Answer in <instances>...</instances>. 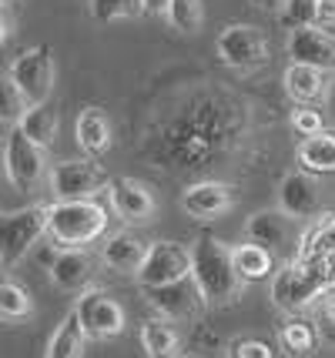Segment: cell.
<instances>
[{
    "label": "cell",
    "mask_w": 335,
    "mask_h": 358,
    "mask_svg": "<svg viewBox=\"0 0 335 358\" xmlns=\"http://www.w3.org/2000/svg\"><path fill=\"white\" fill-rule=\"evenodd\" d=\"M108 211L91 201H54L48 204V234L57 248H84L104 238Z\"/></svg>",
    "instance_id": "obj_4"
},
{
    "label": "cell",
    "mask_w": 335,
    "mask_h": 358,
    "mask_svg": "<svg viewBox=\"0 0 335 358\" xmlns=\"http://www.w3.org/2000/svg\"><path fill=\"white\" fill-rule=\"evenodd\" d=\"M295 218L285 215L282 208H262L252 218L245 221V238L252 245H262L269 248L271 255H285L292 262V255L299 258V248H295Z\"/></svg>",
    "instance_id": "obj_11"
},
{
    "label": "cell",
    "mask_w": 335,
    "mask_h": 358,
    "mask_svg": "<svg viewBox=\"0 0 335 358\" xmlns=\"http://www.w3.org/2000/svg\"><path fill=\"white\" fill-rule=\"evenodd\" d=\"M74 134H78V148L87 157H101L111 151L114 144V127L111 117L101 108H84L78 114V124H74Z\"/></svg>",
    "instance_id": "obj_20"
},
{
    "label": "cell",
    "mask_w": 335,
    "mask_h": 358,
    "mask_svg": "<svg viewBox=\"0 0 335 358\" xmlns=\"http://www.w3.org/2000/svg\"><path fill=\"white\" fill-rule=\"evenodd\" d=\"M84 342H87V331L80 325L78 312H71L57 325V331L50 335L48 342V355L44 358H84Z\"/></svg>",
    "instance_id": "obj_24"
},
{
    "label": "cell",
    "mask_w": 335,
    "mask_h": 358,
    "mask_svg": "<svg viewBox=\"0 0 335 358\" xmlns=\"http://www.w3.org/2000/svg\"><path fill=\"white\" fill-rule=\"evenodd\" d=\"M319 27H335V0H322V7H319Z\"/></svg>",
    "instance_id": "obj_35"
},
{
    "label": "cell",
    "mask_w": 335,
    "mask_h": 358,
    "mask_svg": "<svg viewBox=\"0 0 335 358\" xmlns=\"http://www.w3.org/2000/svg\"><path fill=\"white\" fill-rule=\"evenodd\" d=\"M282 345H285V352H292V355H308L319 345V331L308 325V322H302V318H292L282 328Z\"/></svg>",
    "instance_id": "obj_29"
},
{
    "label": "cell",
    "mask_w": 335,
    "mask_h": 358,
    "mask_svg": "<svg viewBox=\"0 0 335 358\" xmlns=\"http://www.w3.org/2000/svg\"><path fill=\"white\" fill-rule=\"evenodd\" d=\"M188 248H192V281L198 285L208 308L235 305L241 292H245V281H241L238 268H235L231 245H224L211 234H201Z\"/></svg>",
    "instance_id": "obj_2"
},
{
    "label": "cell",
    "mask_w": 335,
    "mask_h": 358,
    "mask_svg": "<svg viewBox=\"0 0 335 358\" xmlns=\"http://www.w3.org/2000/svg\"><path fill=\"white\" fill-rule=\"evenodd\" d=\"M292 127H295L302 138H315V134H322V131H325V124H322V110H315V108L292 110Z\"/></svg>",
    "instance_id": "obj_34"
},
{
    "label": "cell",
    "mask_w": 335,
    "mask_h": 358,
    "mask_svg": "<svg viewBox=\"0 0 335 358\" xmlns=\"http://www.w3.org/2000/svg\"><path fill=\"white\" fill-rule=\"evenodd\" d=\"M282 84H285V94L299 104H315L329 94V84H325V71H315V67H305V64H288L285 74H282Z\"/></svg>",
    "instance_id": "obj_21"
},
{
    "label": "cell",
    "mask_w": 335,
    "mask_h": 358,
    "mask_svg": "<svg viewBox=\"0 0 335 358\" xmlns=\"http://www.w3.org/2000/svg\"><path fill=\"white\" fill-rule=\"evenodd\" d=\"M27 108H31V104H27V97H24V94L17 91V84L10 78H3V124L17 127Z\"/></svg>",
    "instance_id": "obj_32"
},
{
    "label": "cell",
    "mask_w": 335,
    "mask_h": 358,
    "mask_svg": "<svg viewBox=\"0 0 335 358\" xmlns=\"http://www.w3.org/2000/svg\"><path fill=\"white\" fill-rule=\"evenodd\" d=\"M178 328L175 322H168V318H148L141 322V348L148 358H178Z\"/></svg>",
    "instance_id": "obj_22"
},
{
    "label": "cell",
    "mask_w": 335,
    "mask_h": 358,
    "mask_svg": "<svg viewBox=\"0 0 335 358\" xmlns=\"http://www.w3.org/2000/svg\"><path fill=\"white\" fill-rule=\"evenodd\" d=\"M285 50L292 64H305V67H315V71H335V37L325 34L322 27H299V31H288Z\"/></svg>",
    "instance_id": "obj_14"
},
{
    "label": "cell",
    "mask_w": 335,
    "mask_h": 358,
    "mask_svg": "<svg viewBox=\"0 0 335 358\" xmlns=\"http://www.w3.org/2000/svg\"><path fill=\"white\" fill-rule=\"evenodd\" d=\"M231 204H235V191L224 181H194L181 191V208L194 221L222 218L224 211H231Z\"/></svg>",
    "instance_id": "obj_16"
},
{
    "label": "cell",
    "mask_w": 335,
    "mask_h": 358,
    "mask_svg": "<svg viewBox=\"0 0 335 358\" xmlns=\"http://www.w3.org/2000/svg\"><path fill=\"white\" fill-rule=\"evenodd\" d=\"M44 234H48V204H31V208L3 215V231H0L3 268H14L17 262H24Z\"/></svg>",
    "instance_id": "obj_5"
},
{
    "label": "cell",
    "mask_w": 335,
    "mask_h": 358,
    "mask_svg": "<svg viewBox=\"0 0 335 358\" xmlns=\"http://www.w3.org/2000/svg\"><path fill=\"white\" fill-rule=\"evenodd\" d=\"M34 312V298L24 285H17L14 278H7L0 285V315L7 322H17V318H27Z\"/></svg>",
    "instance_id": "obj_28"
},
{
    "label": "cell",
    "mask_w": 335,
    "mask_h": 358,
    "mask_svg": "<svg viewBox=\"0 0 335 358\" xmlns=\"http://www.w3.org/2000/svg\"><path fill=\"white\" fill-rule=\"evenodd\" d=\"M148 251H151V241H144L131 231H117L101 245V262L117 275H138L141 265L148 262Z\"/></svg>",
    "instance_id": "obj_19"
},
{
    "label": "cell",
    "mask_w": 335,
    "mask_h": 358,
    "mask_svg": "<svg viewBox=\"0 0 335 358\" xmlns=\"http://www.w3.org/2000/svg\"><path fill=\"white\" fill-rule=\"evenodd\" d=\"M148 301L158 312V318H168V322H188L205 305V298L192 278L178 281V285H164V288H151Z\"/></svg>",
    "instance_id": "obj_17"
},
{
    "label": "cell",
    "mask_w": 335,
    "mask_h": 358,
    "mask_svg": "<svg viewBox=\"0 0 335 358\" xmlns=\"http://www.w3.org/2000/svg\"><path fill=\"white\" fill-rule=\"evenodd\" d=\"M7 78L17 84V91L27 97V104H48L50 91H54V78H57V67H54V54L48 44L27 47L7 71Z\"/></svg>",
    "instance_id": "obj_7"
},
{
    "label": "cell",
    "mask_w": 335,
    "mask_h": 358,
    "mask_svg": "<svg viewBox=\"0 0 335 358\" xmlns=\"http://www.w3.org/2000/svg\"><path fill=\"white\" fill-rule=\"evenodd\" d=\"M134 278H138L144 292L192 278V248L178 245V241H151L148 262L141 265V271Z\"/></svg>",
    "instance_id": "obj_8"
},
{
    "label": "cell",
    "mask_w": 335,
    "mask_h": 358,
    "mask_svg": "<svg viewBox=\"0 0 335 358\" xmlns=\"http://www.w3.org/2000/svg\"><path fill=\"white\" fill-rule=\"evenodd\" d=\"M20 131H24V138H31L37 148H54V141H57V114L48 108V104H34V108L24 110V117H20Z\"/></svg>",
    "instance_id": "obj_26"
},
{
    "label": "cell",
    "mask_w": 335,
    "mask_h": 358,
    "mask_svg": "<svg viewBox=\"0 0 335 358\" xmlns=\"http://www.w3.org/2000/svg\"><path fill=\"white\" fill-rule=\"evenodd\" d=\"M252 7H258V10H285L288 0H248Z\"/></svg>",
    "instance_id": "obj_36"
},
{
    "label": "cell",
    "mask_w": 335,
    "mask_h": 358,
    "mask_svg": "<svg viewBox=\"0 0 335 358\" xmlns=\"http://www.w3.org/2000/svg\"><path fill=\"white\" fill-rule=\"evenodd\" d=\"M111 208L114 215L124 221V224H148L155 218V194L151 187L134 181V178H111Z\"/></svg>",
    "instance_id": "obj_15"
},
{
    "label": "cell",
    "mask_w": 335,
    "mask_h": 358,
    "mask_svg": "<svg viewBox=\"0 0 335 358\" xmlns=\"http://www.w3.org/2000/svg\"><path fill=\"white\" fill-rule=\"evenodd\" d=\"M178 358H201V355H192V352H188V355H178Z\"/></svg>",
    "instance_id": "obj_40"
},
{
    "label": "cell",
    "mask_w": 335,
    "mask_h": 358,
    "mask_svg": "<svg viewBox=\"0 0 335 358\" xmlns=\"http://www.w3.org/2000/svg\"><path fill=\"white\" fill-rule=\"evenodd\" d=\"M91 14L101 24H111V20H131V17L148 14L141 0H91Z\"/></svg>",
    "instance_id": "obj_30"
},
{
    "label": "cell",
    "mask_w": 335,
    "mask_h": 358,
    "mask_svg": "<svg viewBox=\"0 0 335 358\" xmlns=\"http://www.w3.org/2000/svg\"><path fill=\"white\" fill-rule=\"evenodd\" d=\"M231 255H235V268H238L241 281H262L275 275V255L269 248H262V245L245 241V245H235Z\"/></svg>",
    "instance_id": "obj_25"
},
{
    "label": "cell",
    "mask_w": 335,
    "mask_h": 358,
    "mask_svg": "<svg viewBox=\"0 0 335 358\" xmlns=\"http://www.w3.org/2000/svg\"><path fill=\"white\" fill-rule=\"evenodd\" d=\"M3 171L10 178L17 191H34L41 185V178L48 174L44 148H37L31 138H24L20 127H7L3 138Z\"/></svg>",
    "instance_id": "obj_9"
},
{
    "label": "cell",
    "mask_w": 335,
    "mask_h": 358,
    "mask_svg": "<svg viewBox=\"0 0 335 358\" xmlns=\"http://www.w3.org/2000/svg\"><path fill=\"white\" fill-rule=\"evenodd\" d=\"M278 208L292 215L295 221H308L322 211V187L315 174L308 171H288L278 185Z\"/></svg>",
    "instance_id": "obj_13"
},
{
    "label": "cell",
    "mask_w": 335,
    "mask_h": 358,
    "mask_svg": "<svg viewBox=\"0 0 335 358\" xmlns=\"http://www.w3.org/2000/svg\"><path fill=\"white\" fill-rule=\"evenodd\" d=\"M164 17L178 34H198L205 24V3L201 0H171Z\"/></svg>",
    "instance_id": "obj_27"
},
{
    "label": "cell",
    "mask_w": 335,
    "mask_h": 358,
    "mask_svg": "<svg viewBox=\"0 0 335 358\" xmlns=\"http://www.w3.org/2000/svg\"><path fill=\"white\" fill-rule=\"evenodd\" d=\"M325 315H329V322H332V325H335V298H332V301H329V308H325Z\"/></svg>",
    "instance_id": "obj_38"
},
{
    "label": "cell",
    "mask_w": 335,
    "mask_h": 358,
    "mask_svg": "<svg viewBox=\"0 0 335 358\" xmlns=\"http://www.w3.org/2000/svg\"><path fill=\"white\" fill-rule=\"evenodd\" d=\"M215 54L224 67L231 71H255L269 64V34L258 24H228L218 41H215Z\"/></svg>",
    "instance_id": "obj_6"
},
{
    "label": "cell",
    "mask_w": 335,
    "mask_h": 358,
    "mask_svg": "<svg viewBox=\"0 0 335 358\" xmlns=\"http://www.w3.org/2000/svg\"><path fill=\"white\" fill-rule=\"evenodd\" d=\"M3 7H10V10H14V7H17V0H3Z\"/></svg>",
    "instance_id": "obj_39"
},
{
    "label": "cell",
    "mask_w": 335,
    "mask_h": 358,
    "mask_svg": "<svg viewBox=\"0 0 335 358\" xmlns=\"http://www.w3.org/2000/svg\"><path fill=\"white\" fill-rule=\"evenodd\" d=\"M48 271H50V285L54 288H61V292H80L94 278V258L87 255V248H57Z\"/></svg>",
    "instance_id": "obj_18"
},
{
    "label": "cell",
    "mask_w": 335,
    "mask_h": 358,
    "mask_svg": "<svg viewBox=\"0 0 335 358\" xmlns=\"http://www.w3.org/2000/svg\"><path fill=\"white\" fill-rule=\"evenodd\" d=\"M141 3L148 14H168V3H171V0H141Z\"/></svg>",
    "instance_id": "obj_37"
},
{
    "label": "cell",
    "mask_w": 335,
    "mask_h": 358,
    "mask_svg": "<svg viewBox=\"0 0 335 358\" xmlns=\"http://www.w3.org/2000/svg\"><path fill=\"white\" fill-rule=\"evenodd\" d=\"M48 185L57 201H91L101 187H111V181L91 157H80V161L54 164L48 174Z\"/></svg>",
    "instance_id": "obj_10"
},
{
    "label": "cell",
    "mask_w": 335,
    "mask_h": 358,
    "mask_svg": "<svg viewBox=\"0 0 335 358\" xmlns=\"http://www.w3.org/2000/svg\"><path fill=\"white\" fill-rule=\"evenodd\" d=\"M74 312H78L87 338H114L128 325V315L121 308V301L111 298L108 292H84L74 305Z\"/></svg>",
    "instance_id": "obj_12"
},
{
    "label": "cell",
    "mask_w": 335,
    "mask_h": 358,
    "mask_svg": "<svg viewBox=\"0 0 335 358\" xmlns=\"http://www.w3.org/2000/svg\"><path fill=\"white\" fill-rule=\"evenodd\" d=\"M238 108V101H231L228 108L222 110V101L218 97H211V108L208 114H198L201 104L194 108L188 104V114H181L178 121L164 127V134L155 138L158 144V161H171L168 168H205V161L211 155H218L224 144L231 141V131H235V110ZM238 110H245L241 104Z\"/></svg>",
    "instance_id": "obj_1"
},
{
    "label": "cell",
    "mask_w": 335,
    "mask_h": 358,
    "mask_svg": "<svg viewBox=\"0 0 335 358\" xmlns=\"http://www.w3.org/2000/svg\"><path fill=\"white\" fill-rule=\"evenodd\" d=\"M299 164L308 174H335V134L322 131L315 138H305L299 144Z\"/></svg>",
    "instance_id": "obj_23"
},
{
    "label": "cell",
    "mask_w": 335,
    "mask_h": 358,
    "mask_svg": "<svg viewBox=\"0 0 335 358\" xmlns=\"http://www.w3.org/2000/svg\"><path fill=\"white\" fill-rule=\"evenodd\" d=\"M228 358H275V352L262 338H235L228 345Z\"/></svg>",
    "instance_id": "obj_33"
},
{
    "label": "cell",
    "mask_w": 335,
    "mask_h": 358,
    "mask_svg": "<svg viewBox=\"0 0 335 358\" xmlns=\"http://www.w3.org/2000/svg\"><path fill=\"white\" fill-rule=\"evenodd\" d=\"M332 275L322 262H312V258H292L285 265L271 275V301L275 308L295 315L308 308L315 298L332 285Z\"/></svg>",
    "instance_id": "obj_3"
},
{
    "label": "cell",
    "mask_w": 335,
    "mask_h": 358,
    "mask_svg": "<svg viewBox=\"0 0 335 358\" xmlns=\"http://www.w3.org/2000/svg\"><path fill=\"white\" fill-rule=\"evenodd\" d=\"M319 7H322V0H288L285 10H282V20H285L292 31H299V27H319Z\"/></svg>",
    "instance_id": "obj_31"
}]
</instances>
